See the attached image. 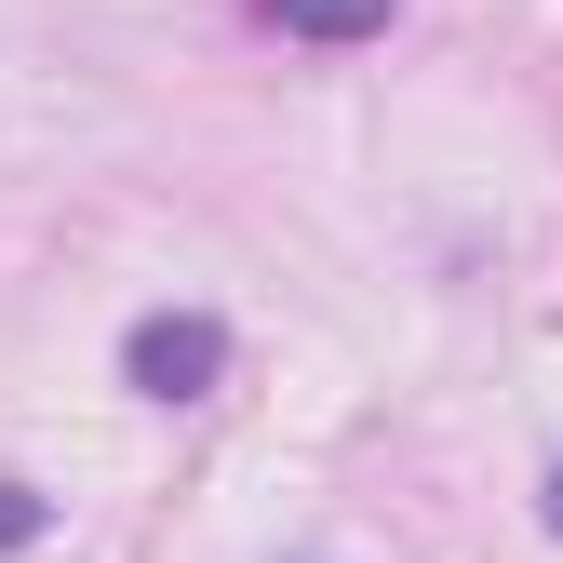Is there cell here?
Masks as SVG:
<instances>
[{"label":"cell","mask_w":563,"mask_h":563,"mask_svg":"<svg viewBox=\"0 0 563 563\" xmlns=\"http://www.w3.org/2000/svg\"><path fill=\"white\" fill-rule=\"evenodd\" d=\"M121 376L148 389V402H201V389L229 376V322L216 309H148V322L121 335Z\"/></svg>","instance_id":"cell-1"},{"label":"cell","mask_w":563,"mask_h":563,"mask_svg":"<svg viewBox=\"0 0 563 563\" xmlns=\"http://www.w3.org/2000/svg\"><path fill=\"white\" fill-rule=\"evenodd\" d=\"M268 27H296V41H376L389 27V0H255Z\"/></svg>","instance_id":"cell-2"},{"label":"cell","mask_w":563,"mask_h":563,"mask_svg":"<svg viewBox=\"0 0 563 563\" xmlns=\"http://www.w3.org/2000/svg\"><path fill=\"white\" fill-rule=\"evenodd\" d=\"M41 537V497H27V483H0V550H27Z\"/></svg>","instance_id":"cell-3"},{"label":"cell","mask_w":563,"mask_h":563,"mask_svg":"<svg viewBox=\"0 0 563 563\" xmlns=\"http://www.w3.org/2000/svg\"><path fill=\"white\" fill-rule=\"evenodd\" d=\"M550 537H563V470H550Z\"/></svg>","instance_id":"cell-4"}]
</instances>
